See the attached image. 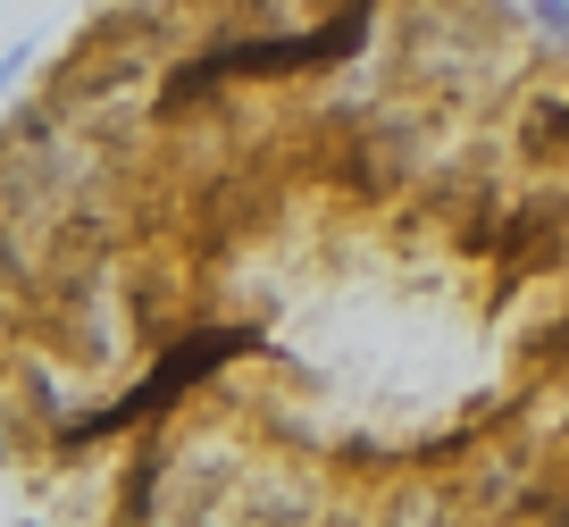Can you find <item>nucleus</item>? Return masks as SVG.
<instances>
[{
  "instance_id": "obj_1",
  "label": "nucleus",
  "mask_w": 569,
  "mask_h": 527,
  "mask_svg": "<svg viewBox=\"0 0 569 527\" xmlns=\"http://www.w3.org/2000/svg\"><path fill=\"white\" fill-rule=\"evenodd\" d=\"M377 26V0H336V18L319 26V34H277V42H210L201 59H184V68H168L160 84V109H193L210 101L218 84H234V76H310V68H343V59L369 42Z\"/></svg>"
},
{
  "instance_id": "obj_2",
  "label": "nucleus",
  "mask_w": 569,
  "mask_h": 527,
  "mask_svg": "<svg viewBox=\"0 0 569 527\" xmlns=\"http://www.w3.org/2000/svg\"><path fill=\"white\" fill-rule=\"evenodd\" d=\"M243 351H268V335L260 327H193V335H177V344H160V360H151V377H142L134 394L84 410V419H59V444H101V436H126V427L168 419L184 394L210 386V377L227 369V360H243Z\"/></svg>"
},
{
  "instance_id": "obj_3",
  "label": "nucleus",
  "mask_w": 569,
  "mask_h": 527,
  "mask_svg": "<svg viewBox=\"0 0 569 527\" xmlns=\"http://www.w3.org/2000/svg\"><path fill=\"white\" fill-rule=\"evenodd\" d=\"M151 486H160V444H142V460L126 469V494H118L126 519H151V510H160V503H151Z\"/></svg>"
},
{
  "instance_id": "obj_4",
  "label": "nucleus",
  "mask_w": 569,
  "mask_h": 527,
  "mask_svg": "<svg viewBox=\"0 0 569 527\" xmlns=\"http://www.w3.org/2000/svg\"><path fill=\"white\" fill-rule=\"evenodd\" d=\"M26 68H34V42H9V51H0V101H9V84H18Z\"/></svg>"
},
{
  "instance_id": "obj_5",
  "label": "nucleus",
  "mask_w": 569,
  "mask_h": 527,
  "mask_svg": "<svg viewBox=\"0 0 569 527\" xmlns=\"http://www.w3.org/2000/svg\"><path fill=\"white\" fill-rule=\"evenodd\" d=\"M528 9H536V34H552V42L569 34V0H528Z\"/></svg>"
},
{
  "instance_id": "obj_6",
  "label": "nucleus",
  "mask_w": 569,
  "mask_h": 527,
  "mask_svg": "<svg viewBox=\"0 0 569 527\" xmlns=\"http://www.w3.org/2000/svg\"><path fill=\"white\" fill-rule=\"evenodd\" d=\"M0 460H9V444H0Z\"/></svg>"
}]
</instances>
